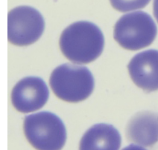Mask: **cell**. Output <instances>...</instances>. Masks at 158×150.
Listing matches in <instances>:
<instances>
[{"instance_id":"10","label":"cell","mask_w":158,"mask_h":150,"mask_svg":"<svg viewBox=\"0 0 158 150\" xmlns=\"http://www.w3.org/2000/svg\"><path fill=\"white\" fill-rule=\"evenodd\" d=\"M151 0H110L112 7L120 12H128L144 8Z\"/></svg>"},{"instance_id":"9","label":"cell","mask_w":158,"mask_h":150,"mask_svg":"<svg viewBox=\"0 0 158 150\" xmlns=\"http://www.w3.org/2000/svg\"><path fill=\"white\" fill-rule=\"evenodd\" d=\"M121 144V135L114 126L98 124L84 133L79 150H118Z\"/></svg>"},{"instance_id":"5","label":"cell","mask_w":158,"mask_h":150,"mask_svg":"<svg viewBox=\"0 0 158 150\" xmlns=\"http://www.w3.org/2000/svg\"><path fill=\"white\" fill-rule=\"evenodd\" d=\"M44 28V17L32 7H17L8 14V39L15 45L35 43L42 36Z\"/></svg>"},{"instance_id":"7","label":"cell","mask_w":158,"mask_h":150,"mask_svg":"<svg viewBox=\"0 0 158 150\" xmlns=\"http://www.w3.org/2000/svg\"><path fill=\"white\" fill-rule=\"evenodd\" d=\"M132 81L147 92L158 90V51L147 50L131 59L127 65Z\"/></svg>"},{"instance_id":"11","label":"cell","mask_w":158,"mask_h":150,"mask_svg":"<svg viewBox=\"0 0 158 150\" xmlns=\"http://www.w3.org/2000/svg\"><path fill=\"white\" fill-rule=\"evenodd\" d=\"M123 150H146V149H145V148L142 147V146L131 144V145H129L126 146L125 148H124Z\"/></svg>"},{"instance_id":"12","label":"cell","mask_w":158,"mask_h":150,"mask_svg":"<svg viewBox=\"0 0 158 150\" xmlns=\"http://www.w3.org/2000/svg\"><path fill=\"white\" fill-rule=\"evenodd\" d=\"M153 10H154V17L156 18V19H157L158 22V0H154Z\"/></svg>"},{"instance_id":"3","label":"cell","mask_w":158,"mask_h":150,"mask_svg":"<svg viewBox=\"0 0 158 150\" xmlns=\"http://www.w3.org/2000/svg\"><path fill=\"white\" fill-rule=\"evenodd\" d=\"M23 130L28 141L37 150H61L65 145V126L51 112H42L27 116Z\"/></svg>"},{"instance_id":"1","label":"cell","mask_w":158,"mask_h":150,"mask_svg":"<svg viewBox=\"0 0 158 150\" xmlns=\"http://www.w3.org/2000/svg\"><path fill=\"white\" fill-rule=\"evenodd\" d=\"M60 48L69 61L87 64L102 54L105 38L100 28L87 21L76 22L64 30L60 36Z\"/></svg>"},{"instance_id":"2","label":"cell","mask_w":158,"mask_h":150,"mask_svg":"<svg viewBox=\"0 0 158 150\" xmlns=\"http://www.w3.org/2000/svg\"><path fill=\"white\" fill-rule=\"evenodd\" d=\"M49 84L59 99L68 103H78L92 94L94 78L87 67L66 63L52 71Z\"/></svg>"},{"instance_id":"8","label":"cell","mask_w":158,"mask_h":150,"mask_svg":"<svg viewBox=\"0 0 158 150\" xmlns=\"http://www.w3.org/2000/svg\"><path fill=\"white\" fill-rule=\"evenodd\" d=\"M125 135L130 142L146 147L154 146L158 143V114L138 112L127 123Z\"/></svg>"},{"instance_id":"4","label":"cell","mask_w":158,"mask_h":150,"mask_svg":"<svg viewBox=\"0 0 158 150\" xmlns=\"http://www.w3.org/2000/svg\"><path fill=\"white\" fill-rule=\"evenodd\" d=\"M157 33V26L149 14L136 11L118 19L114 26V37L123 49L137 51L150 45Z\"/></svg>"},{"instance_id":"6","label":"cell","mask_w":158,"mask_h":150,"mask_svg":"<svg viewBox=\"0 0 158 150\" xmlns=\"http://www.w3.org/2000/svg\"><path fill=\"white\" fill-rule=\"evenodd\" d=\"M48 89L44 80L37 77L23 78L16 84L11 93L14 108L28 113L40 109L48 99Z\"/></svg>"}]
</instances>
